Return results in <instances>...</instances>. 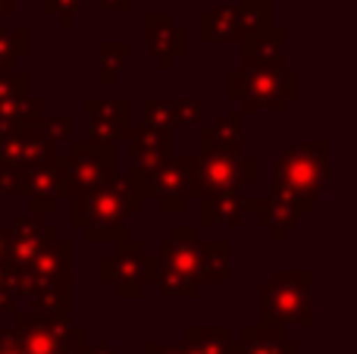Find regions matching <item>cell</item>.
Returning <instances> with one entry per match:
<instances>
[{
	"label": "cell",
	"instance_id": "obj_1",
	"mask_svg": "<svg viewBox=\"0 0 357 354\" xmlns=\"http://www.w3.org/2000/svg\"><path fill=\"white\" fill-rule=\"evenodd\" d=\"M229 100L241 104V113H276L282 116L291 100L301 98V72L279 56H245L241 66L226 75Z\"/></svg>",
	"mask_w": 357,
	"mask_h": 354
},
{
	"label": "cell",
	"instance_id": "obj_2",
	"mask_svg": "<svg viewBox=\"0 0 357 354\" xmlns=\"http://www.w3.org/2000/svg\"><path fill=\"white\" fill-rule=\"evenodd\" d=\"M69 220L75 229H82L88 245H116L129 238V223L135 213L144 210V204L135 198L129 185V176L116 173L107 185L91 192L82 201H66Z\"/></svg>",
	"mask_w": 357,
	"mask_h": 354
},
{
	"label": "cell",
	"instance_id": "obj_3",
	"mask_svg": "<svg viewBox=\"0 0 357 354\" xmlns=\"http://www.w3.org/2000/svg\"><path fill=\"white\" fill-rule=\"evenodd\" d=\"M314 279V270H273L270 279L257 288V323L310 330L317 323Z\"/></svg>",
	"mask_w": 357,
	"mask_h": 354
},
{
	"label": "cell",
	"instance_id": "obj_4",
	"mask_svg": "<svg viewBox=\"0 0 357 354\" xmlns=\"http://www.w3.org/2000/svg\"><path fill=\"white\" fill-rule=\"evenodd\" d=\"M273 176L276 182L295 188L307 201H320L329 192V144L326 141H298L289 144L282 154L273 157Z\"/></svg>",
	"mask_w": 357,
	"mask_h": 354
},
{
	"label": "cell",
	"instance_id": "obj_5",
	"mask_svg": "<svg viewBox=\"0 0 357 354\" xmlns=\"http://www.w3.org/2000/svg\"><path fill=\"white\" fill-rule=\"evenodd\" d=\"M10 198L29 204L31 213L54 217L60 204L69 198V179H66V157L56 154L50 160L31 163V167L10 169Z\"/></svg>",
	"mask_w": 357,
	"mask_h": 354
},
{
	"label": "cell",
	"instance_id": "obj_6",
	"mask_svg": "<svg viewBox=\"0 0 357 354\" xmlns=\"http://www.w3.org/2000/svg\"><path fill=\"white\" fill-rule=\"evenodd\" d=\"M191 201L210 192L251 188L260 182V160L251 154H222V151H197L188 157Z\"/></svg>",
	"mask_w": 357,
	"mask_h": 354
},
{
	"label": "cell",
	"instance_id": "obj_7",
	"mask_svg": "<svg viewBox=\"0 0 357 354\" xmlns=\"http://www.w3.org/2000/svg\"><path fill=\"white\" fill-rule=\"evenodd\" d=\"M135 198L142 204H157V213H185L191 204V176L188 157L160 160L148 173H126Z\"/></svg>",
	"mask_w": 357,
	"mask_h": 354
},
{
	"label": "cell",
	"instance_id": "obj_8",
	"mask_svg": "<svg viewBox=\"0 0 357 354\" xmlns=\"http://www.w3.org/2000/svg\"><path fill=\"white\" fill-rule=\"evenodd\" d=\"M13 323L6 330L16 336L25 354H66L73 345L88 342V330L73 323L69 317H41L29 311H13Z\"/></svg>",
	"mask_w": 357,
	"mask_h": 354
},
{
	"label": "cell",
	"instance_id": "obj_9",
	"mask_svg": "<svg viewBox=\"0 0 357 354\" xmlns=\"http://www.w3.org/2000/svg\"><path fill=\"white\" fill-rule=\"evenodd\" d=\"M66 179H69V198L66 201H82L100 185L119 173L116 169V144L98 141V138L85 135L82 141H73L66 148Z\"/></svg>",
	"mask_w": 357,
	"mask_h": 354
},
{
	"label": "cell",
	"instance_id": "obj_10",
	"mask_svg": "<svg viewBox=\"0 0 357 354\" xmlns=\"http://www.w3.org/2000/svg\"><path fill=\"white\" fill-rule=\"evenodd\" d=\"M16 270V298L22 305L29 295L56 292V288H73V245L66 238L47 242L25 267Z\"/></svg>",
	"mask_w": 357,
	"mask_h": 354
},
{
	"label": "cell",
	"instance_id": "obj_11",
	"mask_svg": "<svg viewBox=\"0 0 357 354\" xmlns=\"http://www.w3.org/2000/svg\"><path fill=\"white\" fill-rule=\"evenodd\" d=\"M245 207H248V217H257V223L270 232V238L276 245H282L289 238V229H295L307 213L317 210L314 201H307L304 194H298L295 188L282 185V182H273L266 198L245 194Z\"/></svg>",
	"mask_w": 357,
	"mask_h": 354
},
{
	"label": "cell",
	"instance_id": "obj_12",
	"mask_svg": "<svg viewBox=\"0 0 357 354\" xmlns=\"http://www.w3.org/2000/svg\"><path fill=\"white\" fill-rule=\"evenodd\" d=\"M144 245L135 238L116 242L113 254L100 257V286L110 288L119 301H142L148 286H144Z\"/></svg>",
	"mask_w": 357,
	"mask_h": 354
},
{
	"label": "cell",
	"instance_id": "obj_13",
	"mask_svg": "<svg viewBox=\"0 0 357 354\" xmlns=\"http://www.w3.org/2000/svg\"><path fill=\"white\" fill-rule=\"evenodd\" d=\"M157 257L167 263L169 270H176L178 276H185L188 282L207 286V263H210V242L201 238L197 226H173L169 238L157 242Z\"/></svg>",
	"mask_w": 357,
	"mask_h": 354
},
{
	"label": "cell",
	"instance_id": "obj_14",
	"mask_svg": "<svg viewBox=\"0 0 357 354\" xmlns=\"http://www.w3.org/2000/svg\"><path fill=\"white\" fill-rule=\"evenodd\" d=\"M142 38L144 47H148V56L157 63L160 72H169L178 56H185V50H188V31L182 25H176V19L169 13H144Z\"/></svg>",
	"mask_w": 357,
	"mask_h": 354
},
{
	"label": "cell",
	"instance_id": "obj_15",
	"mask_svg": "<svg viewBox=\"0 0 357 354\" xmlns=\"http://www.w3.org/2000/svg\"><path fill=\"white\" fill-rule=\"evenodd\" d=\"M60 238V229L50 217H41V213H22V217L10 220L6 226V242H10V267H25L38 251L47 242Z\"/></svg>",
	"mask_w": 357,
	"mask_h": 354
},
{
	"label": "cell",
	"instance_id": "obj_16",
	"mask_svg": "<svg viewBox=\"0 0 357 354\" xmlns=\"http://www.w3.org/2000/svg\"><path fill=\"white\" fill-rule=\"evenodd\" d=\"M56 154H60V148L47 138L41 123L29 125V129H16V132H0V167L3 169L31 167V163L50 160Z\"/></svg>",
	"mask_w": 357,
	"mask_h": 354
},
{
	"label": "cell",
	"instance_id": "obj_17",
	"mask_svg": "<svg viewBox=\"0 0 357 354\" xmlns=\"http://www.w3.org/2000/svg\"><path fill=\"white\" fill-rule=\"evenodd\" d=\"M88 113V135L98 141L123 144L132 129L129 119V100L123 98H88L85 100Z\"/></svg>",
	"mask_w": 357,
	"mask_h": 354
},
{
	"label": "cell",
	"instance_id": "obj_18",
	"mask_svg": "<svg viewBox=\"0 0 357 354\" xmlns=\"http://www.w3.org/2000/svg\"><path fill=\"white\" fill-rule=\"evenodd\" d=\"M126 144H129L132 154L129 173H148V169H154L157 163L173 154V132L154 129V125H138V129H129Z\"/></svg>",
	"mask_w": 357,
	"mask_h": 354
},
{
	"label": "cell",
	"instance_id": "obj_19",
	"mask_svg": "<svg viewBox=\"0 0 357 354\" xmlns=\"http://www.w3.org/2000/svg\"><path fill=\"white\" fill-rule=\"evenodd\" d=\"M197 217L201 226H232L241 229L248 220L245 192L241 188H229V192H210L197 198Z\"/></svg>",
	"mask_w": 357,
	"mask_h": 354
},
{
	"label": "cell",
	"instance_id": "obj_20",
	"mask_svg": "<svg viewBox=\"0 0 357 354\" xmlns=\"http://www.w3.org/2000/svg\"><path fill=\"white\" fill-rule=\"evenodd\" d=\"M201 151H222V154H245V113H220L197 132Z\"/></svg>",
	"mask_w": 357,
	"mask_h": 354
},
{
	"label": "cell",
	"instance_id": "obj_21",
	"mask_svg": "<svg viewBox=\"0 0 357 354\" xmlns=\"http://www.w3.org/2000/svg\"><path fill=\"white\" fill-rule=\"evenodd\" d=\"M197 38L204 44H241L245 22H241L238 3H220L213 10H204L197 19Z\"/></svg>",
	"mask_w": 357,
	"mask_h": 354
},
{
	"label": "cell",
	"instance_id": "obj_22",
	"mask_svg": "<svg viewBox=\"0 0 357 354\" xmlns=\"http://www.w3.org/2000/svg\"><path fill=\"white\" fill-rule=\"evenodd\" d=\"M144 286L157 288L160 295L178 298V301H197L204 295V286L188 282L185 276H178L176 270H169L157 254H144Z\"/></svg>",
	"mask_w": 357,
	"mask_h": 354
},
{
	"label": "cell",
	"instance_id": "obj_23",
	"mask_svg": "<svg viewBox=\"0 0 357 354\" xmlns=\"http://www.w3.org/2000/svg\"><path fill=\"white\" fill-rule=\"evenodd\" d=\"M238 342H241V354H301V345L295 339H289L285 326L276 323L245 326Z\"/></svg>",
	"mask_w": 357,
	"mask_h": 354
},
{
	"label": "cell",
	"instance_id": "obj_24",
	"mask_svg": "<svg viewBox=\"0 0 357 354\" xmlns=\"http://www.w3.org/2000/svg\"><path fill=\"white\" fill-rule=\"evenodd\" d=\"M182 354H241V342L226 326H188L182 336Z\"/></svg>",
	"mask_w": 357,
	"mask_h": 354
},
{
	"label": "cell",
	"instance_id": "obj_25",
	"mask_svg": "<svg viewBox=\"0 0 357 354\" xmlns=\"http://www.w3.org/2000/svg\"><path fill=\"white\" fill-rule=\"evenodd\" d=\"M44 116V100L31 94H16V98L0 100V132H16L38 125Z\"/></svg>",
	"mask_w": 357,
	"mask_h": 354
},
{
	"label": "cell",
	"instance_id": "obj_26",
	"mask_svg": "<svg viewBox=\"0 0 357 354\" xmlns=\"http://www.w3.org/2000/svg\"><path fill=\"white\" fill-rule=\"evenodd\" d=\"M31 47V38L25 25H16V29H6V22L0 19V72H10Z\"/></svg>",
	"mask_w": 357,
	"mask_h": 354
},
{
	"label": "cell",
	"instance_id": "obj_27",
	"mask_svg": "<svg viewBox=\"0 0 357 354\" xmlns=\"http://www.w3.org/2000/svg\"><path fill=\"white\" fill-rule=\"evenodd\" d=\"M132 44L129 41H100V85L110 88L119 79L126 66H129Z\"/></svg>",
	"mask_w": 357,
	"mask_h": 354
},
{
	"label": "cell",
	"instance_id": "obj_28",
	"mask_svg": "<svg viewBox=\"0 0 357 354\" xmlns=\"http://www.w3.org/2000/svg\"><path fill=\"white\" fill-rule=\"evenodd\" d=\"M176 110H178V98H148L142 100V116L144 125H154V129H176Z\"/></svg>",
	"mask_w": 357,
	"mask_h": 354
},
{
	"label": "cell",
	"instance_id": "obj_29",
	"mask_svg": "<svg viewBox=\"0 0 357 354\" xmlns=\"http://www.w3.org/2000/svg\"><path fill=\"white\" fill-rule=\"evenodd\" d=\"M238 10H241V22H245V38L257 35V31L273 25L270 0H241ZM245 38H241V41H245Z\"/></svg>",
	"mask_w": 357,
	"mask_h": 354
},
{
	"label": "cell",
	"instance_id": "obj_30",
	"mask_svg": "<svg viewBox=\"0 0 357 354\" xmlns=\"http://www.w3.org/2000/svg\"><path fill=\"white\" fill-rule=\"evenodd\" d=\"M41 129L47 132V138L56 144V148H69L75 141V119L66 116V113H56V116H41Z\"/></svg>",
	"mask_w": 357,
	"mask_h": 354
},
{
	"label": "cell",
	"instance_id": "obj_31",
	"mask_svg": "<svg viewBox=\"0 0 357 354\" xmlns=\"http://www.w3.org/2000/svg\"><path fill=\"white\" fill-rule=\"evenodd\" d=\"M229 282V245L210 242V263H207V286H226Z\"/></svg>",
	"mask_w": 357,
	"mask_h": 354
},
{
	"label": "cell",
	"instance_id": "obj_32",
	"mask_svg": "<svg viewBox=\"0 0 357 354\" xmlns=\"http://www.w3.org/2000/svg\"><path fill=\"white\" fill-rule=\"evenodd\" d=\"M41 10L47 13V16H54L60 29H73V22L82 16V10H85V0H44Z\"/></svg>",
	"mask_w": 357,
	"mask_h": 354
},
{
	"label": "cell",
	"instance_id": "obj_33",
	"mask_svg": "<svg viewBox=\"0 0 357 354\" xmlns=\"http://www.w3.org/2000/svg\"><path fill=\"white\" fill-rule=\"evenodd\" d=\"M19 307V298H16V270L10 263H0V314L10 317L13 311Z\"/></svg>",
	"mask_w": 357,
	"mask_h": 354
},
{
	"label": "cell",
	"instance_id": "obj_34",
	"mask_svg": "<svg viewBox=\"0 0 357 354\" xmlns=\"http://www.w3.org/2000/svg\"><path fill=\"white\" fill-rule=\"evenodd\" d=\"M31 72L22 66H13L10 72H0V100L16 98V94H29Z\"/></svg>",
	"mask_w": 357,
	"mask_h": 354
},
{
	"label": "cell",
	"instance_id": "obj_35",
	"mask_svg": "<svg viewBox=\"0 0 357 354\" xmlns=\"http://www.w3.org/2000/svg\"><path fill=\"white\" fill-rule=\"evenodd\" d=\"M197 123H201V100L197 98H178L176 129H195Z\"/></svg>",
	"mask_w": 357,
	"mask_h": 354
},
{
	"label": "cell",
	"instance_id": "obj_36",
	"mask_svg": "<svg viewBox=\"0 0 357 354\" xmlns=\"http://www.w3.org/2000/svg\"><path fill=\"white\" fill-rule=\"evenodd\" d=\"M142 354H182V342H157V339H144Z\"/></svg>",
	"mask_w": 357,
	"mask_h": 354
},
{
	"label": "cell",
	"instance_id": "obj_37",
	"mask_svg": "<svg viewBox=\"0 0 357 354\" xmlns=\"http://www.w3.org/2000/svg\"><path fill=\"white\" fill-rule=\"evenodd\" d=\"M0 354H25L22 348H19V342H16V336H13L10 330H0Z\"/></svg>",
	"mask_w": 357,
	"mask_h": 354
},
{
	"label": "cell",
	"instance_id": "obj_38",
	"mask_svg": "<svg viewBox=\"0 0 357 354\" xmlns=\"http://www.w3.org/2000/svg\"><path fill=\"white\" fill-rule=\"evenodd\" d=\"M100 10H104V13H116V16H129L132 3H129V0H100Z\"/></svg>",
	"mask_w": 357,
	"mask_h": 354
},
{
	"label": "cell",
	"instance_id": "obj_39",
	"mask_svg": "<svg viewBox=\"0 0 357 354\" xmlns=\"http://www.w3.org/2000/svg\"><path fill=\"white\" fill-rule=\"evenodd\" d=\"M10 261V242H6V223H3V213H0V263Z\"/></svg>",
	"mask_w": 357,
	"mask_h": 354
},
{
	"label": "cell",
	"instance_id": "obj_40",
	"mask_svg": "<svg viewBox=\"0 0 357 354\" xmlns=\"http://www.w3.org/2000/svg\"><path fill=\"white\" fill-rule=\"evenodd\" d=\"M85 348H88V354H119L113 345H107V342H88Z\"/></svg>",
	"mask_w": 357,
	"mask_h": 354
},
{
	"label": "cell",
	"instance_id": "obj_41",
	"mask_svg": "<svg viewBox=\"0 0 357 354\" xmlns=\"http://www.w3.org/2000/svg\"><path fill=\"white\" fill-rule=\"evenodd\" d=\"M16 3L19 0H0V19L13 16V13H16Z\"/></svg>",
	"mask_w": 357,
	"mask_h": 354
},
{
	"label": "cell",
	"instance_id": "obj_42",
	"mask_svg": "<svg viewBox=\"0 0 357 354\" xmlns=\"http://www.w3.org/2000/svg\"><path fill=\"white\" fill-rule=\"evenodd\" d=\"M88 345V342H85ZM85 345H73V348H69L66 354H88V348H85Z\"/></svg>",
	"mask_w": 357,
	"mask_h": 354
},
{
	"label": "cell",
	"instance_id": "obj_43",
	"mask_svg": "<svg viewBox=\"0 0 357 354\" xmlns=\"http://www.w3.org/2000/svg\"><path fill=\"white\" fill-rule=\"evenodd\" d=\"M3 326H6V317H3V314H0V330H3Z\"/></svg>",
	"mask_w": 357,
	"mask_h": 354
}]
</instances>
